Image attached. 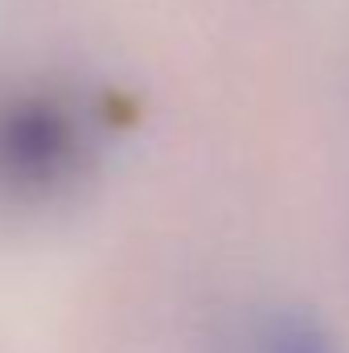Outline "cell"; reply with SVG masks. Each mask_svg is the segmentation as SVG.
Returning a JSON list of instances; mask_svg holds the SVG:
<instances>
[{
	"label": "cell",
	"instance_id": "cell-1",
	"mask_svg": "<svg viewBox=\"0 0 349 353\" xmlns=\"http://www.w3.org/2000/svg\"><path fill=\"white\" fill-rule=\"evenodd\" d=\"M271 353H333V345L317 329H288Z\"/></svg>",
	"mask_w": 349,
	"mask_h": 353
}]
</instances>
